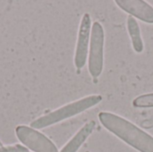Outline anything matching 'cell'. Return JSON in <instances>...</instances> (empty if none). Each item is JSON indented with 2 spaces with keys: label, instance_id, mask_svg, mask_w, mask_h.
Listing matches in <instances>:
<instances>
[{
  "label": "cell",
  "instance_id": "6da1fadb",
  "mask_svg": "<svg viewBox=\"0 0 153 152\" xmlns=\"http://www.w3.org/2000/svg\"><path fill=\"white\" fill-rule=\"evenodd\" d=\"M100 124L124 142L140 152H153V136L127 119L110 113L99 114Z\"/></svg>",
  "mask_w": 153,
  "mask_h": 152
},
{
  "label": "cell",
  "instance_id": "8992f818",
  "mask_svg": "<svg viewBox=\"0 0 153 152\" xmlns=\"http://www.w3.org/2000/svg\"><path fill=\"white\" fill-rule=\"evenodd\" d=\"M117 5L134 18L153 23V6L143 0H116Z\"/></svg>",
  "mask_w": 153,
  "mask_h": 152
},
{
  "label": "cell",
  "instance_id": "277c9868",
  "mask_svg": "<svg viewBox=\"0 0 153 152\" xmlns=\"http://www.w3.org/2000/svg\"><path fill=\"white\" fill-rule=\"evenodd\" d=\"M17 139L33 152H59L56 146L42 133L27 125H19L15 128Z\"/></svg>",
  "mask_w": 153,
  "mask_h": 152
},
{
  "label": "cell",
  "instance_id": "52a82bcc",
  "mask_svg": "<svg viewBox=\"0 0 153 152\" xmlns=\"http://www.w3.org/2000/svg\"><path fill=\"white\" fill-rule=\"evenodd\" d=\"M96 127V123L91 120L87 122L73 137L72 139L63 147L59 152H77L85 142V141L93 133Z\"/></svg>",
  "mask_w": 153,
  "mask_h": 152
},
{
  "label": "cell",
  "instance_id": "7a4b0ae2",
  "mask_svg": "<svg viewBox=\"0 0 153 152\" xmlns=\"http://www.w3.org/2000/svg\"><path fill=\"white\" fill-rule=\"evenodd\" d=\"M102 99L103 98L100 95H90L78 100L73 101L38 117L30 123V127L39 130L54 125L64 120L80 115L84 111L95 107L102 101Z\"/></svg>",
  "mask_w": 153,
  "mask_h": 152
},
{
  "label": "cell",
  "instance_id": "9c48e42d",
  "mask_svg": "<svg viewBox=\"0 0 153 152\" xmlns=\"http://www.w3.org/2000/svg\"><path fill=\"white\" fill-rule=\"evenodd\" d=\"M133 106L138 108H153V93L143 94L136 97L133 101Z\"/></svg>",
  "mask_w": 153,
  "mask_h": 152
},
{
  "label": "cell",
  "instance_id": "5b68a950",
  "mask_svg": "<svg viewBox=\"0 0 153 152\" xmlns=\"http://www.w3.org/2000/svg\"><path fill=\"white\" fill-rule=\"evenodd\" d=\"M91 25V15L88 13H84L80 22L74 52V65L78 70H81L84 67L88 59Z\"/></svg>",
  "mask_w": 153,
  "mask_h": 152
},
{
  "label": "cell",
  "instance_id": "ba28073f",
  "mask_svg": "<svg viewBox=\"0 0 153 152\" xmlns=\"http://www.w3.org/2000/svg\"><path fill=\"white\" fill-rule=\"evenodd\" d=\"M127 30L134 50L136 53H142L144 49V43L141 34V29L136 19L131 15L127 17Z\"/></svg>",
  "mask_w": 153,
  "mask_h": 152
},
{
  "label": "cell",
  "instance_id": "3957f363",
  "mask_svg": "<svg viewBox=\"0 0 153 152\" xmlns=\"http://www.w3.org/2000/svg\"><path fill=\"white\" fill-rule=\"evenodd\" d=\"M104 46L105 31L103 26L99 22H95L91 25L88 65L89 72L94 79L98 78L103 71Z\"/></svg>",
  "mask_w": 153,
  "mask_h": 152
},
{
  "label": "cell",
  "instance_id": "30bf717a",
  "mask_svg": "<svg viewBox=\"0 0 153 152\" xmlns=\"http://www.w3.org/2000/svg\"><path fill=\"white\" fill-rule=\"evenodd\" d=\"M86 152H90V151H86Z\"/></svg>",
  "mask_w": 153,
  "mask_h": 152
}]
</instances>
